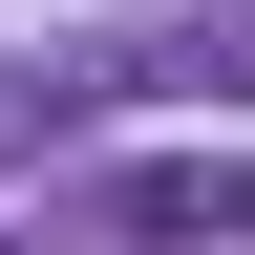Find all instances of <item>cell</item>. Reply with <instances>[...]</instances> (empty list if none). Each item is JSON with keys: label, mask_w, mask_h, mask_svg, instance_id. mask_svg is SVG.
Instances as JSON below:
<instances>
[{"label": "cell", "mask_w": 255, "mask_h": 255, "mask_svg": "<svg viewBox=\"0 0 255 255\" xmlns=\"http://www.w3.org/2000/svg\"><path fill=\"white\" fill-rule=\"evenodd\" d=\"M191 43H213V85H255V0H213V21H191Z\"/></svg>", "instance_id": "obj_2"}, {"label": "cell", "mask_w": 255, "mask_h": 255, "mask_svg": "<svg viewBox=\"0 0 255 255\" xmlns=\"http://www.w3.org/2000/svg\"><path fill=\"white\" fill-rule=\"evenodd\" d=\"M107 234H255V170H128Z\"/></svg>", "instance_id": "obj_1"}]
</instances>
